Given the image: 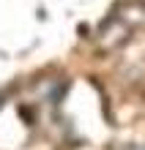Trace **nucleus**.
Returning <instances> with one entry per match:
<instances>
[{
    "label": "nucleus",
    "mask_w": 145,
    "mask_h": 150,
    "mask_svg": "<svg viewBox=\"0 0 145 150\" xmlns=\"http://www.w3.org/2000/svg\"><path fill=\"white\" fill-rule=\"evenodd\" d=\"M145 22V3H126L118 11L110 14L101 28H99V49L110 52L131 38V33Z\"/></svg>",
    "instance_id": "1"
}]
</instances>
